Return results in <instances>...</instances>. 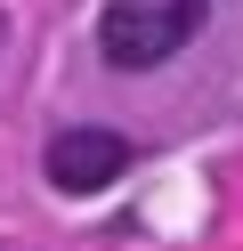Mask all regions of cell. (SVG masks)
I'll return each instance as SVG.
<instances>
[{
  "mask_svg": "<svg viewBox=\"0 0 243 251\" xmlns=\"http://www.w3.org/2000/svg\"><path fill=\"white\" fill-rule=\"evenodd\" d=\"M211 0H106L97 8V57L113 73H154L203 33Z\"/></svg>",
  "mask_w": 243,
  "mask_h": 251,
  "instance_id": "obj_1",
  "label": "cell"
},
{
  "mask_svg": "<svg viewBox=\"0 0 243 251\" xmlns=\"http://www.w3.org/2000/svg\"><path fill=\"white\" fill-rule=\"evenodd\" d=\"M41 170H49L57 195H106V186L130 170V138L106 130V122H65V130L49 138Z\"/></svg>",
  "mask_w": 243,
  "mask_h": 251,
  "instance_id": "obj_2",
  "label": "cell"
}]
</instances>
